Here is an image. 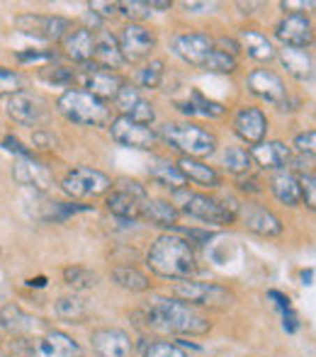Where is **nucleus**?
<instances>
[{"label":"nucleus","instance_id":"f03ea898","mask_svg":"<svg viewBox=\"0 0 316 357\" xmlns=\"http://www.w3.org/2000/svg\"><path fill=\"white\" fill-rule=\"evenodd\" d=\"M146 268L156 278L183 282L193 280L200 273V260L195 245H190L183 236L173 231H163L151 241L146 250Z\"/></svg>","mask_w":316,"mask_h":357},{"label":"nucleus","instance_id":"f257e3e1","mask_svg":"<svg viewBox=\"0 0 316 357\" xmlns=\"http://www.w3.org/2000/svg\"><path fill=\"white\" fill-rule=\"evenodd\" d=\"M139 326L158 335H207L212 331V319L202 309L185 304L175 296L153 294L139 306Z\"/></svg>","mask_w":316,"mask_h":357},{"label":"nucleus","instance_id":"1a4fd4ad","mask_svg":"<svg viewBox=\"0 0 316 357\" xmlns=\"http://www.w3.org/2000/svg\"><path fill=\"white\" fill-rule=\"evenodd\" d=\"M5 112H8V117L13 119L17 127H24V129L44 127V124L52 119L49 100L39 93H32V90H22V93L8 98Z\"/></svg>","mask_w":316,"mask_h":357},{"label":"nucleus","instance_id":"ddd939ff","mask_svg":"<svg viewBox=\"0 0 316 357\" xmlns=\"http://www.w3.org/2000/svg\"><path fill=\"white\" fill-rule=\"evenodd\" d=\"M15 27L22 34H29L34 39H42V42H61L68 32H71L76 24L73 20L63 17V15H34V13H24L15 17Z\"/></svg>","mask_w":316,"mask_h":357},{"label":"nucleus","instance_id":"4468645a","mask_svg":"<svg viewBox=\"0 0 316 357\" xmlns=\"http://www.w3.org/2000/svg\"><path fill=\"white\" fill-rule=\"evenodd\" d=\"M214 37L207 32H180L170 39V52L178 56L185 66L202 68L207 66L209 56L214 54Z\"/></svg>","mask_w":316,"mask_h":357},{"label":"nucleus","instance_id":"58836bf2","mask_svg":"<svg viewBox=\"0 0 316 357\" xmlns=\"http://www.w3.org/2000/svg\"><path fill=\"white\" fill-rule=\"evenodd\" d=\"M54 314H57L59 319L68 321V324H80V321L88 316V309H85L83 299H78V296H61V299H57V304H54Z\"/></svg>","mask_w":316,"mask_h":357},{"label":"nucleus","instance_id":"a18cd8bd","mask_svg":"<svg viewBox=\"0 0 316 357\" xmlns=\"http://www.w3.org/2000/svg\"><path fill=\"white\" fill-rule=\"evenodd\" d=\"M234 185H236V190L241 195H246V199H253L255 195L265 192V183L253 173V170L246 173V175H239V178H234Z\"/></svg>","mask_w":316,"mask_h":357},{"label":"nucleus","instance_id":"6ab92c4d","mask_svg":"<svg viewBox=\"0 0 316 357\" xmlns=\"http://www.w3.org/2000/svg\"><path fill=\"white\" fill-rule=\"evenodd\" d=\"M29 357H83V350L68 333L47 328L29 340Z\"/></svg>","mask_w":316,"mask_h":357},{"label":"nucleus","instance_id":"7c9ffc66","mask_svg":"<svg viewBox=\"0 0 316 357\" xmlns=\"http://www.w3.org/2000/svg\"><path fill=\"white\" fill-rule=\"evenodd\" d=\"M139 219L146 221V224H151V226H160V229L170 231L173 226H178L180 212H178V207L170 202V199L151 197V195H149V199L144 202Z\"/></svg>","mask_w":316,"mask_h":357},{"label":"nucleus","instance_id":"2eb2a0df","mask_svg":"<svg viewBox=\"0 0 316 357\" xmlns=\"http://www.w3.org/2000/svg\"><path fill=\"white\" fill-rule=\"evenodd\" d=\"M107 132L112 137V142H117L119 146H127V149H137V151H153L158 146V129L146 127V124L132 122L124 114L112 117V122L107 124Z\"/></svg>","mask_w":316,"mask_h":357},{"label":"nucleus","instance_id":"09e8293b","mask_svg":"<svg viewBox=\"0 0 316 357\" xmlns=\"http://www.w3.org/2000/svg\"><path fill=\"white\" fill-rule=\"evenodd\" d=\"M294 151H297V155H307V158H314V151H316V132L314 129H309V132H302L294 137Z\"/></svg>","mask_w":316,"mask_h":357},{"label":"nucleus","instance_id":"8fccbe9b","mask_svg":"<svg viewBox=\"0 0 316 357\" xmlns=\"http://www.w3.org/2000/svg\"><path fill=\"white\" fill-rule=\"evenodd\" d=\"M0 146H3V149L8 151V153H15L17 158H29V155H32V151H29L27 146L20 142V139L15 137V134H8V137H3Z\"/></svg>","mask_w":316,"mask_h":357},{"label":"nucleus","instance_id":"473e14b6","mask_svg":"<svg viewBox=\"0 0 316 357\" xmlns=\"http://www.w3.org/2000/svg\"><path fill=\"white\" fill-rule=\"evenodd\" d=\"M149 178L153 180L160 188L170 190V192H178V190H185L190 188L188 180L183 178V173L178 170V165L168 158H153V163L149 165Z\"/></svg>","mask_w":316,"mask_h":357},{"label":"nucleus","instance_id":"37998d69","mask_svg":"<svg viewBox=\"0 0 316 357\" xmlns=\"http://www.w3.org/2000/svg\"><path fill=\"white\" fill-rule=\"evenodd\" d=\"M204 71L219 73V75H234L239 71V59L232 56V54H224V52H219V49H214V54L209 56Z\"/></svg>","mask_w":316,"mask_h":357},{"label":"nucleus","instance_id":"39448f33","mask_svg":"<svg viewBox=\"0 0 316 357\" xmlns=\"http://www.w3.org/2000/svg\"><path fill=\"white\" fill-rule=\"evenodd\" d=\"M57 112L61 114L66 122L78 124V127H90V129L107 127V124L112 122V109H110V105L78 88H68L59 95Z\"/></svg>","mask_w":316,"mask_h":357},{"label":"nucleus","instance_id":"f8f14e48","mask_svg":"<svg viewBox=\"0 0 316 357\" xmlns=\"http://www.w3.org/2000/svg\"><path fill=\"white\" fill-rule=\"evenodd\" d=\"M273 37L285 49H312L314 22L302 10H285L283 17L273 24Z\"/></svg>","mask_w":316,"mask_h":357},{"label":"nucleus","instance_id":"aec40b11","mask_svg":"<svg viewBox=\"0 0 316 357\" xmlns=\"http://www.w3.org/2000/svg\"><path fill=\"white\" fill-rule=\"evenodd\" d=\"M112 102L117 105L119 114L129 117L132 122L146 124V127H153V122H156V107H153V102L144 98L142 90L134 88L129 80L119 88L117 98H114Z\"/></svg>","mask_w":316,"mask_h":357},{"label":"nucleus","instance_id":"b1692460","mask_svg":"<svg viewBox=\"0 0 316 357\" xmlns=\"http://www.w3.org/2000/svg\"><path fill=\"white\" fill-rule=\"evenodd\" d=\"M0 328L8 331L15 338H27V335H32V333L39 335L47 331L37 316L27 314V311L20 304H15V301H8V304L0 306Z\"/></svg>","mask_w":316,"mask_h":357},{"label":"nucleus","instance_id":"bb28decb","mask_svg":"<svg viewBox=\"0 0 316 357\" xmlns=\"http://www.w3.org/2000/svg\"><path fill=\"white\" fill-rule=\"evenodd\" d=\"M61 47H63V56H68L78 66H88V63H93L95 56V32H90L83 24H78V27H73L61 39Z\"/></svg>","mask_w":316,"mask_h":357},{"label":"nucleus","instance_id":"3c124183","mask_svg":"<svg viewBox=\"0 0 316 357\" xmlns=\"http://www.w3.org/2000/svg\"><path fill=\"white\" fill-rule=\"evenodd\" d=\"M268 296L270 301L275 304V309L280 311V314H285V311H292L294 306H292V301H289V296L285 294V291H280V289H268Z\"/></svg>","mask_w":316,"mask_h":357},{"label":"nucleus","instance_id":"a878e982","mask_svg":"<svg viewBox=\"0 0 316 357\" xmlns=\"http://www.w3.org/2000/svg\"><path fill=\"white\" fill-rule=\"evenodd\" d=\"M236 42L241 52L248 59H253L255 63H270L278 56V49H275L273 39L258 27H241L236 34Z\"/></svg>","mask_w":316,"mask_h":357},{"label":"nucleus","instance_id":"c9c22d12","mask_svg":"<svg viewBox=\"0 0 316 357\" xmlns=\"http://www.w3.org/2000/svg\"><path fill=\"white\" fill-rule=\"evenodd\" d=\"M93 212V204H80V202H61V199H54L47 202L44 209L39 212V219L47 221V224H66L71 216Z\"/></svg>","mask_w":316,"mask_h":357},{"label":"nucleus","instance_id":"4be33fe9","mask_svg":"<svg viewBox=\"0 0 316 357\" xmlns=\"http://www.w3.org/2000/svg\"><path fill=\"white\" fill-rule=\"evenodd\" d=\"M13 178L22 188H32L37 192H49L54 188V173L49 165H44L42 160H37L34 155L29 158H15Z\"/></svg>","mask_w":316,"mask_h":357},{"label":"nucleus","instance_id":"9d476101","mask_svg":"<svg viewBox=\"0 0 316 357\" xmlns=\"http://www.w3.org/2000/svg\"><path fill=\"white\" fill-rule=\"evenodd\" d=\"M234 212H236L239 224L248 234L260 236V238H278L285 231L283 219L270 207L255 202V199H241V202H236V207H234Z\"/></svg>","mask_w":316,"mask_h":357},{"label":"nucleus","instance_id":"c03bdc74","mask_svg":"<svg viewBox=\"0 0 316 357\" xmlns=\"http://www.w3.org/2000/svg\"><path fill=\"white\" fill-rule=\"evenodd\" d=\"M144 357H193V355L178 343H170V340H153V343H146Z\"/></svg>","mask_w":316,"mask_h":357},{"label":"nucleus","instance_id":"5701e85b","mask_svg":"<svg viewBox=\"0 0 316 357\" xmlns=\"http://www.w3.org/2000/svg\"><path fill=\"white\" fill-rule=\"evenodd\" d=\"M90 345L98 357H132L134 340L122 328H98L90 335Z\"/></svg>","mask_w":316,"mask_h":357},{"label":"nucleus","instance_id":"dca6fc26","mask_svg":"<svg viewBox=\"0 0 316 357\" xmlns=\"http://www.w3.org/2000/svg\"><path fill=\"white\" fill-rule=\"evenodd\" d=\"M243 85L248 95H253L260 102H268L278 109L289 95L285 78L278 71H273V68H253V71H248V75L243 78Z\"/></svg>","mask_w":316,"mask_h":357},{"label":"nucleus","instance_id":"423d86ee","mask_svg":"<svg viewBox=\"0 0 316 357\" xmlns=\"http://www.w3.org/2000/svg\"><path fill=\"white\" fill-rule=\"evenodd\" d=\"M170 296L195 306V309H212V311H227L234 306L236 296L229 287L217 282H197V280H183L175 282L170 289Z\"/></svg>","mask_w":316,"mask_h":357},{"label":"nucleus","instance_id":"393cba45","mask_svg":"<svg viewBox=\"0 0 316 357\" xmlns=\"http://www.w3.org/2000/svg\"><path fill=\"white\" fill-rule=\"evenodd\" d=\"M178 170L183 173V178L188 180V185H195L200 190H219L224 185V178L214 165H209L207 160L200 158H185V155H178L175 160Z\"/></svg>","mask_w":316,"mask_h":357},{"label":"nucleus","instance_id":"a19ab883","mask_svg":"<svg viewBox=\"0 0 316 357\" xmlns=\"http://www.w3.org/2000/svg\"><path fill=\"white\" fill-rule=\"evenodd\" d=\"M29 78L22 71L0 66V98H13V95L22 93L27 88Z\"/></svg>","mask_w":316,"mask_h":357},{"label":"nucleus","instance_id":"79ce46f5","mask_svg":"<svg viewBox=\"0 0 316 357\" xmlns=\"http://www.w3.org/2000/svg\"><path fill=\"white\" fill-rule=\"evenodd\" d=\"M61 59V52L57 49H22V52H15V61L22 63V66H32V63H57Z\"/></svg>","mask_w":316,"mask_h":357},{"label":"nucleus","instance_id":"f704fd0d","mask_svg":"<svg viewBox=\"0 0 316 357\" xmlns=\"http://www.w3.org/2000/svg\"><path fill=\"white\" fill-rule=\"evenodd\" d=\"M219 165L227 170L229 175L239 178V175H246L253 170V160H250V153L246 146H224L222 153H219Z\"/></svg>","mask_w":316,"mask_h":357},{"label":"nucleus","instance_id":"de8ad7c7","mask_svg":"<svg viewBox=\"0 0 316 357\" xmlns=\"http://www.w3.org/2000/svg\"><path fill=\"white\" fill-rule=\"evenodd\" d=\"M119 15L129 17V22H144L151 15V8L142 0H132V3H119Z\"/></svg>","mask_w":316,"mask_h":357},{"label":"nucleus","instance_id":"72a5a7b5","mask_svg":"<svg viewBox=\"0 0 316 357\" xmlns=\"http://www.w3.org/2000/svg\"><path fill=\"white\" fill-rule=\"evenodd\" d=\"M110 280L119 287V289L134 291V294H144V291L151 289V278H149L144 270H139L137 265H114L110 270Z\"/></svg>","mask_w":316,"mask_h":357},{"label":"nucleus","instance_id":"603ef678","mask_svg":"<svg viewBox=\"0 0 316 357\" xmlns=\"http://www.w3.org/2000/svg\"><path fill=\"white\" fill-rule=\"evenodd\" d=\"M88 10H93L95 15H100L103 20L107 17H119V3H90Z\"/></svg>","mask_w":316,"mask_h":357},{"label":"nucleus","instance_id":"412c9836","mask_svg":"<svg viewBox=\"0 0 316 357\" xmlns=\"http://www.w3.org/2000/svg\"><path fill=\"white\" fill-rule=\"evenodd\" d=\"M253 165H258L265 173H278V170H287L289 160H292V146H287L280 139H265V142L255 144L248 149Z\"/></svg>","mask_w":316,"mask_h":357},{"label":"nucleus","instance_id":"20e7f679","mask_svg":"<svg viewBox=\"0 0 316 357\" xmlns=\"http://www.w3.org/2000/svg\"><path fill=\"white\" fill-rule=\"evenodd\" d=\"M170 202L178 207L180 214L190 216V219L200 221L204 226H229L236 221V202H229V199H219L209 192H200V190H178V192H170Z\"/></svg>","mask_w":316,"mask_h":357},{"label":"nucleus","instance_id":"6e6d98bb","mask_svg":"<svg viewBox=\"0 0 316 357\" xmlns=\"http://www.w3.org/2000/svg\"><path fill=\"white\" fill-rule=\"evenodd\" d=\"M299 278H302V284H312L314 282V268H309V270H302V275H299Z\"/></svg>","mask_w":316,"mask_h":357},{"label":"nucleus","instance_id":"6e6552de","mask_svg":"<svg viewBox=\"0 0 316 357\" xmlns=\"http://www.w3.org/2000/svg\"><path fill=\"white\" fill-rule=\"evenodd\" d=\"M114 180L93 165H76L61 178V192L73 199H98L112 190Z\"/></svg>","mask_w":316,"mask_h":357},{"label":"nucleus","instance_id":"4d7b16f0","mask_svg":"<svg viewBox=\"0 0 316 357\" xmlns=\"http://www.w3.org/2000/svg\"><path fill=\"white\" fill-rule=\"evenodd\" d=\"M0 357H10V355H0Z\"/></svg>","mask_w":316,"mask_h":357},{"label":"nucleus","instance_id":"0eeeda50","mask_svg":"<svg viewBox=\"0 0 316 357\" xmlns=\"http://www.w3.org/2000/svg\"><path fill=\"white\" fill-rule=\"evenodd\" d=\"M146 199H149V190L139 180L122 178L105 195V207H107L110 214L117 216L124 224H137Z\"/></svg>","mask_w":316,"mask_h":357},{"label":"nucleus","instance_id":"5fc2aeb1","mask_svg":"<svg viewBox=\"0 0 316 357\" xmlns=\"http://www.w3.org/2000/svg\"><path fill=\"white\" fill-rule=\"evenodd\" d=\"M32 144L39 146V149H54V146H57V137H54L52 132H44V129H39V132H34Z\"/></svg>","mask_w":316,"mask_h":357},{"label":"nucleus","instance_id":"7ed1b4c3","mask_svg":"<svg viewBox=\"0 0 316 357\" xmlns=\"http://www.w3.org/2000/svg\"><path fill=\"white\" fill-rule=\"evenodd\" d=\"M158 139L165 146H170L175 153L185 155V158L207 160V158H212L219 149L217 134L209 132L202 124L190 122V119H183V122H165L163 127L158 129Z\"/></svg>","mask_w":316,"mask_h":357},{"label":"nucleus","instance_id":"a211bd4d","mask_svg":"<svg viewBox=\"0 0 316 357\" xmlns=\"http://www.w3.org/2000/svg\"><path fill=\"white\" fill-rule=\"evenodd\" d=\"M232 132L250 149L268 139L270 119L258 105H239L236 112L232 114Z\"/></svg>","mask_w":316,"mask_h":357},{"label":"nucleus","instance_id":"ea45409f","mask_svg":"<svg viewBox=\"0 0 316 357\" xmlns=\"http://www.w3.org/2000/svg\"><path fill=\"white\" fill-rule=\"evenodd\" d=\"M76 75H78L76 66H63V63H52V66L39 71V78L47 80V83H52V85H61V88L76 85Z\"/></svg>","mask_w":316,"mask_h":357},{"label":"nucleus","instance_id":"864d4df0","mask_svg":"<svg viewBox=\"0 0 316 357\" xmlns=\"http://www.w3.org/2000/svg\"><path fill=\"white\" fill-rule=\"evenodd\" d=\"M280 319H283V331L285 333H297L299 328H302V321H299V316H297V311H285V314H280Z\"/></svg>","mask_w":316,"mask_h":357},{"label":"nucleus","instance_id":"9b49d317","mask_svg":"<svg viewBox=\"0 0 316 357\" xmlns=\"http://www.w3.org/2000/svg\"><path fill=\"white\" fill-rule=\"evenodd\" d=\"M119 52H122L124 63H142L149 61L151 54L158 47L156 29L146 27L144 22H127L117 37Z\"/></svg>","mask_w":316,"mask_h":357},{"label":"nucleus","instance_id":"49530a36","mask_svg":"<svg viewBox=\"0 0 316 357\" xmlns=\"http://www.w3.org/2000/svg\"><path fill=\"white\" fill-rule=\"evenodd\" d=\"M297 180H299V199H302V204L309 209V212H314V209H316V178H314V170H312V173L297 175Z\"/></svg>","mask_w":316,"mask_h":357},{"label":"nucleus","instance_id":"2f4dec72","mask_svg":"<svg viewBox=\"0 0 316 357\" xmlns=\"http://www.w3.org/2000/svg\"><path fill=\"white\" fill-rule=\"evenodd\" d=\"M268 190L273 192V197L278 199L283 207L287 209H294L302 204V199H299V180L294 173H289V170H278V173H270L268 178Z\"/></svg>","mask_w":316,"mask_h":357},{"label":"nucleus","instance_id":"c85d7f7f","mask_svg":"<svg viewBox=\"0 0 316 357\" xmlns=\"http://www.w3.org/2000/svg\"><path fill=\"white\" fill-rule=\"evenodd\" d=\"M93 63L98 68H105V71H114L119 73V68H124L122 59V52H119V44H117V37H114L110 29H100L95 34V56H93Z\"/></svg>","mask_w":316,"mask_h":357},{"label":"nucleus","instance_id":"f3484780","mask_svg":"<svg viewBox=\"0 0 316 357\" xmlns=\"http://www.w3.org/2000/svg\"><path fill=\"white\" fill-rule=\"evenodd\" d=\"M78 90H85V93L95 95L103 102H112L117 98L119 88L127 83L122 73L114 71H105V68H98L95 63H88V66H78V75H76Z\"/></svg>","mask_w":316,"mask_h":357},{"label":"nucleus","instance_id":"4c0bfd02","mask_svg":"<svg viewBox=\"0 0 316 357\" xmlns=\"http://www.w3.org/2000/svg\"><path fill=\"white\" fill-rule=\"evenodd\" d=\"M63 282L73 291H88L100 284V278L95 270L85 268V265H66L63 268Z\"/></svg>","mask_w":316,"mask_h":357},{"label":"nucleus","instance_id":"c756f323","mask_svg":"<svg viewBox=\"0 0 316 357\" xmlns=\"http://www.w3.org/2000/svg\"><path fill=\"white\" fill-rule=\"evenodd\" d=\"M278 59L283 68L299 83H309L314 78V54L312 49H278Z\"/></svg>","mask_w":316,"mask_h":357},{"label":"nucleus","instance_id":"cd10ccee","mask_svg":"<svg viewBox=\"0 0 316 357\" xmlns=\"http://www.w3.org/2000/svg\"><path fill=\"white\" fill-rule=\"evenodd\" d=\"M175 109L183 112L185 117H204V119H222L229 112V107L217 100H209L202 90L193 88L188 95V100H180L175 102Z\"/></svg>","mask_w":316,"mask_h":357},{"label":"nucleus","instance_id":"e433bc0d","mask_svg":"<svg viewBox=\"0 0 316 357\" xmlns=\"http://www.w3.org/2000/svg\"><path fill=\"white\" fill-rule=\"evenodd\" d=\"M163 75H165V63L160 59H149V61H144V66H139L132 73L129 83L137 90H158L160 83H163Z\"/></svg>","mask_w":316,"mask_h":357}]
</instances>
